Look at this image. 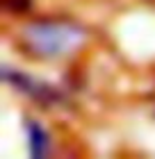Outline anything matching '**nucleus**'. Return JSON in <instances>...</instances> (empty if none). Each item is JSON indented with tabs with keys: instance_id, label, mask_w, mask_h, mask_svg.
Listing matches in <instances>:
<instances>
[{
	"instance_id": "1",
	"label": "nucleus",
	"mask_w": 155,
	"mask_h": 159,
	"mask_svg": "<svg viewBox=\"0 0 155 159\" xmlns=\"http://www.w3.org/2000/svg\"><path fill=\"white\" fill-rule=\"evenodd\" d=\"M82 39V32L73 25L62 23H39L27 30V41L30 46L41 55H60L78 46Z\"/></svg>"
},
{
	"instance_id": "2",
	"label": "nucleus",
	"mask_w": 155,
	"mask_h": 159,
	"mask_svg": "<svg viewBox=\"0 0 155 159\" xmlns=\"http://www.w3.org/2000/svg\"><path fill=\"white\" fill-rule=\"evenodd\" d=\"M46 148H48V139L43 134V129L32 123L30 125V150H32V157H43L46 155Z\"/></svg>"
}]
</instances>
